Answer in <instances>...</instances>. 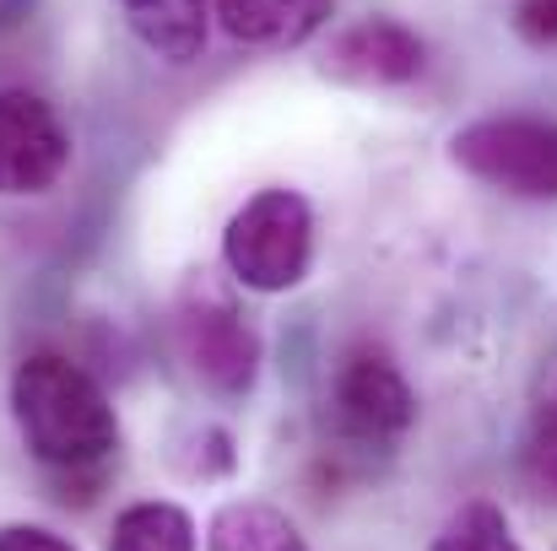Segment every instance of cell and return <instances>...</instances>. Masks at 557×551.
Wrapping results in <instances>:
<instances>
[{
  "label": "cell",
  "mask_w": 557,
  "mask_h": 551,
  "mask_svg": "<svg viewBox=\"0 0 557 551\" xmlns=\"http://www.w3.org/2000/svg\"><path fill=\"white\" fill-rule=\"evenodd\" d=\"M109 551H195V525L174 503H131L109 530Z\"/></svg>",
  "instance_id": "cell-11"
},
{
  "label": "cell",
  "mask_w": 557,
  "mask_h": 551,
  "mask_svg": "<svg viewBox=\"0 0 557 551\" xmlns=\"http://www.w3.org/2000/svg\"><path fill=\"white\" fill-rule=\"evenodd\" d=\"M525 481L536 487V498L557 503V400H547L531 416V433H525Z\"/></svg>",
  "instance_id": "cell-13"
},
{
  "label": "cell",
  "mask_w": 557,
  "mask_h": 551,
  "mask_svg": "<svg viewBox=\"0 0 557 551\" xmlns=\"http://www.w3.org/2000/svg\"><path fill=\"white\" fill-rule=\"evenodd\" d=\"M180 352L211 395H249L260 373V336L227 292L195 281L180 298Z\"/></svg>",
  "instance_id": "cell-4"
},
{
  "label": "cell",
  "mask_w": 557,
  "mask_h": 551,
  "mask_svg": "<svg viewBox=\"0 0 557 551\" xmlns=\"http://www.w3.org/2000/svg\"><path fill=\"white\" fill-rule=\"evenodd\" d=\"M206 551H309V541L271 503H227L211 519Z\"/></svg>",
  "instance_id": "cell-10"
},
{
  "label": "cell",
  "mask_w": 557,
  "mask_h": 551,
  "mask_svg": "<svg viewBox=\"0 0 557 551\" xmlns=\"http://www.w3.org/2000/svg\"><path fill=\"white\" fill-rule=\"evenodd\" d=\"M428 551H520V541L498 503H466L444 519V530L433 536Z\"/></svg>",
  "instance_id": "cell-12"
},
{
  "label": "cell",
  "mask_w": 557,
  "mask_h": 551,
  "mask_svg": "<svg viewBox=\"0 0 557 551\" xmlns=\"http://www.w3.org/2000/svg\"><path fill=\"white\" fill-rule=\"evenodd\" d=\"M0 551H76L65 536L38 530V525H5L0 530Z\"/></svg>",
  "instance_id": "cell-15"
},
{
  "label": "cell",
  "mask_w": 557,
  "mask_h": 551,
  "mask_svg": "<svg viewBox=\"0 0 557 551\" xmlns=\"http://www.w3.org/2000/svg\"><path fill=\"white\" fill-rule=\"evenodd\" d=\"M515 27L525 43H557V0H515Z\"/></svg>",
  "instance_id": "cell-14"
},
{
  "label": "cell",
  "mask_w": 557,
  "mask_h": 551,
  "mask_svg": "<svg viewBox=\"0 0 557 551\" xmlns=\"http://www.w3.org/2000/svg\"><path fill=\"white\" fill-rule=\"evenodd\" d=\"M331 411H336V427L363 443V449H389L395 438H406V427L417 422V395L411 384L400 378L395 358L384 347H352L336 378H331Z\"/></svg>",
  "instance_id": "cell-5"
},
{
  "label": "cell",
  "mask_w": 557,
  "mask_h": 551,
  "mask_svg": "<svg viewBox=\"0 0 557 551\" xmlns=\"http://www.w3.org/2000/svg\"><path fill=\"white\" fill-rule=\"evenodd\" d=\"M71 163V136L38 92H0V195H44Z\"/></svg>",
  "instance_id": "cell-6"
},
{
  "label": "cell",
  "mask_w": 557,
  "mask_h": 551,
  "mask_svg": "<svg viewBox=\"0 0 557 551\" xmlns=\"http://www.w3.org/2000/svg\"><path fill=\"white\" fill-rule=\"evenodd\" d=\"M336 0H216V22L227 38L255 49H293L309 43L331 22Z\"/></svg>",
  "instance_id": "cell-8"
},
{
  "label": "cell",
  "mask_w": 557,
  "mask_h": 551,
  "mask_svg": "<svg viewBox=\"0 0 557 551\" xmlns=\"http://www.w3.org/2000/svg\"><path fill=\"white\" fill-rule=\"evenodd\" d=\"M422 65H428V43L395 16H369L336 33L325 49V76L347 87H406L422 76Z\"/></svg>",
  "instance_id": "cell-7"
},
{
  "label": "cell",
  "mask_w": 557,
  "mask_h": 551,
  "mask_svg": "<svg viewBox=\"0 0 557 551\" xmlns=\"http://www.w3.org/2000/svg\"><path fill=\"white\" fill-rule=\"evenodd\" d=\"M131 33L169 65H189L211 33V0H120Z\"/></svg>",
  "instance_id": "cell-9"
},
{
  "label": "cell",
  "mask_w": 557,
  "mask_h": 551,
  "mask_svg": "<svg viewBox=\"0 0 557 551\" xmlns=\"http://www.w3.org/2000/svg\"><path fill=\"white\" fill-rule=\"evenodd\" d=\"M11 411L27 449L54 471H92L120 443V422L109 395L54 352H38L11 373Z\"/></svg>",
  "instance_id": "cell-1"
},
{
  "label": "cell",
  "mask_w": 557,
  "mask_h": 551,
  "mask_svg": "<svg viewBox=\"0 0 557 551\" xmlns=\"http://www.w3.org/2000/svg\"><path fill=\"white\" fill-rule=\"evenodd\" d=\"M455 168L520 200H557V120L487 114L449 136Z\"/></svg>",
  "instance_id": "cell-3"
},
{
  "label": "cell",
  "mask_w": 557,
  "mask_h": 551,
  "mask_svg": "<svg viewBox=\"0 0 557 551\" xmlns=\"http://www.w3.org/2000/svg\"><path fill=\"white\" fill-rule=\"evenodd\" d=\"M222 260L233 281L249 292H287L309 276L314 260V211L298 189H260L249 195L227 233H222Z\"/></svg>",
  "instance_id": "cell-2"
}]
</instances>
